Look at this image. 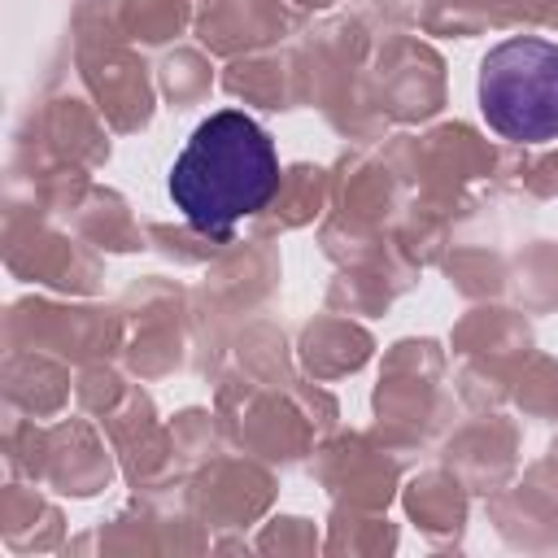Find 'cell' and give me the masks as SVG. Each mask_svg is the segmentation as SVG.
I'll list each match as a JSON object with an SVG mask.
<instances>
[{"label": "cell", "mask_w": 558, "mask_h": 558, "mask_svg": "<svg viewBox=\"0 0 558 558\" xmlns=\"http://www.w3.org/2000/svg\"><path fill=\"white\" fill-rule=\"evenodd\" d=\"M279 192L275 140L240 109L209 113L183 144L170 170V201L187 227L231 235V227L270 205Z\"/></svg>", "instance_id": "1"}, {"label": "cell", "mask_w": 558, "mask_h": 558, "mask_svg": "<svg viewBox=\"0 0 558 558\" xmlns=\"http://www.w3.org/2000/svg\"><path fill=\"white\" fill-rule=\"evenodd\" d=\"M480 113L514 144H545L558 135V44L514 35L480 65Z\"/></svg>", "instance_id": "2"}]
</instances>
